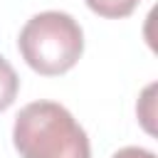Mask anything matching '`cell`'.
<instances>
[{"mask_svg": "<svg viewBox=\"0 0 158 158\" xmlns=\"http://www.w3.org/2000/svg\"><path fill=\"white\" fill-rule=\"evenodd\" d=\"M111 158H156L151 151H146V148H138V146H126V148H121V151H116Z\"/></svg>", "mask_w": 158, "mask_h": 158, "instance_id": "5", "label": "cell"}, {"mask_svg": "<svg viewBox=\"0 0 158 158\" xmlns=\"http://www.w3.org/2000/svg\"><path fill=\"white\" fill-rule=\"evenodd\" d=\"M17 89H20V79L12 69V64L5 57H0V111H5L15 101Z\"/></svg>", "mask_w": 158, "mask_h": 158, "instance_id": "3", "label": "cell"}, {"mask_svg": "<svg viewBox=\"0 0 158 158\" xmlns=\"http://www.w3.org/2000/svg\"><path fill=\"white\" fill-rule=\"evenodd\" d=\"M12 141L22 158H91L86 131L54 101H32L20 109Z\"/></svg>", "mask_w": 158, "mask_h": 158, "instance_id": "1", "label": "cell"}, {"mask_svg": "<svg viewBox=\"0 0 158 158\" xmlns=\"http://www.w3.org/2000/svg\"><path fill=\"white\" fill-rule=\"evenodd\" d=\"M141 0H86V5L101 15V17H111V20H118V17H128L136 5Z\"/></svg>", "mask_w": 158, "mask_h": 158, "instance_id": "4", "label": "cell"}, {"mask_svg": "<svg viewBox=\"0 0 158 158\" xmlns=\"http://www.w3.org/2000/svg\"><path fill=\"white\" fill-rule=\"evenodd\" d=\"M22 59L44 77L69 72L84 49V35L79 22L59 10H47L25 22L17 37Z\"/></svg>", "mask_w": 158, "mask_h": 158, "instance_id": "2", "label": "cell"}]
</instances>
